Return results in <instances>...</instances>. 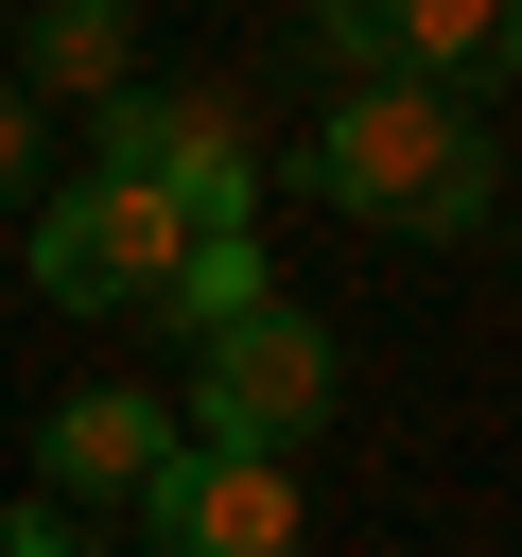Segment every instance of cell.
I'll return each instance as SVG.
<instances>
[{"label": "cell", "mask_w": 522, "mask_h": 557, "mask_svg": "<svg viewBox=\"0 0 522 557\" xmlns=\"http://www.w3.org/2000/svg\"><path fill=\"white\" fill-rule=\"evenodd\" d=\"M296 174H313V209L400 226V244H470V226L505 209V139H487L470 87H348V104L296 139Z\"/></svg>", "instance_id": "6da1fadb"}, {"label": "cell", "mask_w": 522, "mask_h": 557, "mask_svg": "<svg viewBox=\"0 0 522 557\" xmlns=\"http://www.w3.org/2000/svg\"><path fill=\"white\" fill-rule=\"evenodd\" d=\"M87 174L174 191V226H191V244H209V226H261L244 104H209V87H104V104H87Z\"/></svg>", "instance_id": "7a4b0ae2"}, {"label": "cell", "mask_w": 522, "mask_h": 557, "mask_svg": "<svg viewBox=\"0 0 522 557\" xmlns=\"http://www.w3.org/2000/svg\"><path fill=\"white\" fill-rule=\"evenodd\" d=\"M331 383H348V366H331V331H313L296 296H261L226 348H191L174 435H191V453H261V470H296V435L331 418Z\"/></svg>", "instance_id": "3957f363"}, {"label": "cell", "mask_w": 522, "mask_h": 557, "mask_svg": "<svg viewBox=\"0 0 522 557\" xmlns=\"http://www.w3.org/2000/svg\"><path fill=\"white\" fill-rule=\"evenodd\" d=\"M174 191H122V174H70V191H35V296L52 313H157V278H174Z\"/></svg>", "instance_id": "277c9868"}, {"label": "cell", "mask_w": 522, "mask_h": 557, "mask_svg": "<svg viewBox=\"0 0 522 557\" xmlns=\"http://www.w3.org/2000/svg\"><path fill=\"white\" fill-rule=\"evenodd\" d=\"M174 470V400H139V383H70L52 418H35V505H139Z\"/></svg>", "instance_id": "5b68a950"}, {"label": "cell", "mask_w": 522, "mask_h": 557, "mask_svg": "<svg viewBox=\"0 0 522 557\" xmlns=\"http://www.w3.org/2000/svg\"><path fill=\"white\" fill-rule=\"evenodd\" d=\"M139 540H157V557H296V470L174 435V470L139 487Z\"/></svg>", "instance_id": "8992f818"}, {"label": "cell", "mask_w": 522, "mask_h": 557, "mask_svg": "<svg viewBox=\"0 0 522 557\" xmlns=\"http://www.w3.org/2000/svg\"><path fill=\"white\" fill-rule=\"evenodd\" d=\"M104 87H139L122 70V0H35L17 17V104H104Z\"/></svg>", "instance_id": "52a82bcc"}, {"label": "cell", "mask_w": 522, "mask_h": 557, "mask_svg": "<svg viewBox=\"0 0 522 557\" xmlns=\"http://www.w3.org/2000/svg\"><path fill=\"white\" fill-rule=\"evenodd\" d=\"M261 313V226H209V244H174V278H157V331L174 348H226Z\"/></svg>", "instance_id": "ba28073f"}, {"label": "cell", "mask_w": 522, "mask_h": 557, "mask_svg": "<svg viewBox=\"0 0 522 557\" xmlns=\"http://www.w3.org/2000/svg\"><path fill=\"white\" fill-rule=\"evenodd\" d=\"M487 17L505 0H383V87H470L487 104Z\"/></svg>", "instance_id": "9c48e42d"}, {"label": "cell", "mask_w": 522, "mask_h": 557, "mask_svg": "<svg viewBox=\"0 0 522 557\" xmlns=\"http://www.w3.org/2000/svg\"><path fill=\"white\" fill-rule=\"evenodd\" d=\"M296 35H313V70L383 87V0H296Z\"/></svg>", "instance_id": "30bf717a"}, {"label": "cell", "mask_w": 522, "mask_h": 557, "mask_svg": "<svg viewBox=\"0 0 522 557\" xmlns=\"http://www.w3.org/2000/svg\"><path fill=\"white\" fill-rule=\"evenodd\" d=\"M0 557H87V522L70 505H0Z\"/></svg>", "instance_id": "8fae6325"}, {"label": "cell", "mask_w": 522, "mask_h": 557, "mask_svg": "<svg viewBox=\"0 0 522 557\" xmlns=\"http://www.w3.org/2000/svg\"><path fill=\"white\" fill-rule=\"evenodd\" d=\"M0 209H35V104L0 87Z\"/></svg>", "instance_id": "7c38bea8"}, {"label": "cell", "mask_w": 522, "mask_h": 557, "mask_svg": "<svg viewBox=\"0 0 522 557\" xmlns=\"http://www.w3.org/2000/svg\"><path fill=\"white\" fill-rule=\"evenodd\" d=\"M487 87H522V0H505V17H487Z\"/></svg>", "instance_id": "4fadbf2b"}]
</instances>
